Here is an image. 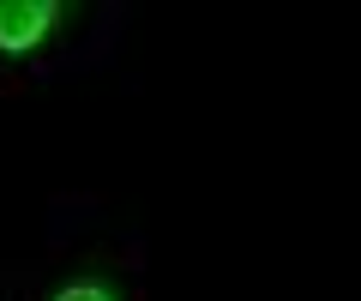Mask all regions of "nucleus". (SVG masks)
Masks as SVG:
<instances>
[{
  "label": "nucleus",
  "instance_id": "nucleus-1",
  "mask_svg": "<svg viewBox=\"0 0 361 301\" xmlns=\"http://www.w3.org/2000/svg\"><path fill=\"white\" fill-rule=\"evenodd\" d=\"M54 25V6L49 0H0V49L6 54H25L49 37Z\"/></svg>",
  "mask_w": 361,
  "mask_h": 301
},
{
  "label": "nucleus",
  "instance_id": "nucleus-2",
  "mask_svg": "<svg viewBox=\"0 0 361 301\" xmlns=\"http://www.w3.org/2000/svg\"><path fill=\"white\" fill-rule=\"evenodd\" d=\"M54 301H115L109 289H97V283H73V289H61Z\"/></svg>",
  "mask_w": 361,
  "mask_h": 301
}]
</instances>
